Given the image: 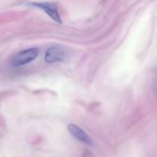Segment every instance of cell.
Masks as SVG:
<instances>
[{
	"instance_id": "6da1fadb",
	"label": "cell",
	"mask_w": 157,
	"mask_h": 157,
	"mask_svg": "<svg viewBox=\"0 0 157 157\" xmlns=\"http://www.w3.org/2000/svg\"><path fill=\"white\" fill-rule=\"evenodd\" d=\"M39 50L37 48H31L17 53L11 61V64L15 67L29 64L37 58Z\"/></svg>"
},
{
	"instance_id": "7a4b0ae2",
	"label": "cell",
	"mask_w": 157,
	"mask_h": 157,
	"mask_svg": "<svg viewBox=\"0 0 157 157\" xmlns=\"http://www.w3.org/2000/svg\"><path fill=\"white\" fill-rule=\"evenodd\" d=\"M66 57V49L61 45L55 44L46 50L45 54V61L48 64L60 62L65 60Z\"/></svg>"
},
{
	"instance_id": "3957f363",
	"label": "cell",
	"mask_w": 157,
	"mask_h": 157,
	"mask_svg": "<svg viewBox=\"0 0 157 157\" xmlns=\"http://www.w3.org/2000/svg\"><path fill=\"white\" fill-rule=\"evenodd\" d=\"M30 6L32 7L37 8V9H42L47 14L52 20L56 21L58 24H62L61 17H60L59 13H58V9L54 4L51 2H30Z\"/></svg>"
},
{
	"instance_id": "277c9868",
	"label": "cell",
	"mask_w": 157,
	"mask_h": 157,
	"mask_svg": "<svg viewBox=\"0 0 157 157\" xmlns=\"http://www.w3.org/2000/svg\"><path fill=\"white\" fill-rule=\"evenodd\" d=\"M68 130H69V133L73 137H75L77 140L80 141V142L86 144V145H92V141L89 136V135L78 126L74 124H69L68 125Z\"/></svg>"
}]
</instances>
